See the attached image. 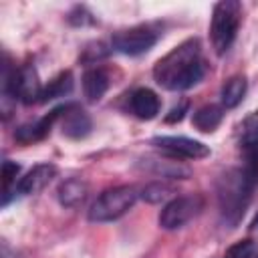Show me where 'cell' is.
<instances>
[{"instance_id":"1","label":"cell","mask_w":258,"mask_h":258,"mask_svg":"<svg viewBox=\"0 0 258 258\" xmlns=\"http://www.w3.org/2000/svg\"><path fill=\"white\" fill-rule=\"evenodd\" d=\"M206 69L200 40L187 38L157 60L153 67V79L167 91H185L204 79Z\"/></svg>"},{"instance_id":"2","label":"cell","mask_w":258,"mask_h":258,"mask_svg":"<svg viewBox=\"0 0 258 258\" xmlns=\"http://www.w3.org/2000/svg\"><path fill=\"white\" fill-rule=\"evenodd\" d=\"M252 181L248 179L244 169H228L218 179V202L222 220L228 226H236L246 212L250 202Z\"/></svg>"},{"instance_id":"3","label":"cell","mask_w":258,"mask_h":258,"mask_svg":"<svg viewBox=\"0 0 258 258\" xmlns=\"http://www.w3.org/2000/svg\"><path fill=\"white\" fill-rule=\"evenodd\" d=\"M240 16H242V6L236 0H222L214 6L210 36L218 54H226L234 44L240 28Z\"/></svg>"},{"instance_id":"4","label":"cell","mask_w":258,"mask_h":258,"mask_svg":"<svg viewBox=\"0 0 258 258\" xmlns=\"http://www.w3.org/2000/svg\"><path fill=\"white\" fill-rule=\"evenodd\" d=\"M137 198H139V194L133 185L109 187L93 202V206L89 210V220L97 222V224L119 220L121 216H125L135 206Z\"/></svg>"},{"instance_id":"5","label":"cell","mask_w":258,"mask_h":258,"mask_svg":"<svg viewBox=\"0 0 258 258\" xmlns=\"http://www.w3.org/2000/svg\"><path fill=\"white\" fill-rule=\"evenodd\" d=\"M206 206L204 196L200 194H187V196H177L169 200L163 210L159 212V226L163 230H177L183 228L187 222L198 218Z\"/></svg>"},{"instance_id":"6","label":"cell","mask_w":258,"mask_h":258,"mask_svg":"<svg viewBox=\"0 0 258 258\" xmlns=\"http://www.w3.org/2000/svg\"><path fill=\"white\" fill-rule=\"evenodd\" d=\"M157 36L159 34L151 26H145V24L131 26V28L115 32L111 38V46H113V50H117L121 54L137 56V54L147 52L157 42Z\"/></svg>"},{"instance_id":"7","label":"cell","mask_w":258,"mask_h":258,"mask_svg":"<svg viewBox=\"0 0 258 258\" xmlns=\"http://www.w3.org/2000/svg\"><path fill=\"white\" fill-rule=\"evenodd\" d=\"M151 143L161 149V153L169 155V157H183V159H202L210 155V147L198 139H189V137H181V135H159L153 137Z\"/></svg>"},{"instance_id":"8","label":"cell","mask_w":258,"mask_h":258,"mask_svg":"<svg viewBox=\"0 0 258 258\" xmlns=\"http://www.w3.org/2000/svg\"><path fill=\"white\" fill-rule=\"evenodd\" d=\"M64 107H67V105H60V107L48 111V113H46L44 117H40L38 121H34V123H26V125L18 127V129L14 131V139L20 141V143H34V141L44 139V137L50 133L52 125L62 117Z\"/></svg>"},{"instance_id":"9","label":"cell","mask_w":258,"mask_h":258,"mask_svg":"<svg viewBox=\"0 0 258 258\" xmlns=\"http://www.w3.org/2000/svg\"><path fill=\"white\" fill-rule=\"evenodd\" d=\"M56 175V167L52 163H38L34 165L24 177H20V181L16 183V189L14 194L18 196H32V194H38L40 189H44L50 179Z\"/></svg>"},{"instance_id":"10","label":"cell","mask_w":258,"mask_h":258,"mask_svg":"<svg viewBox=\"0 0 258 258\" xmlns=\"http://www.w3.org/2000/svg\"><path fill=\"white\" fill-rule=\"evenodd\" d=\"M60 129H62V135L69 139H83L91 133L93 123H91V117L81 107L67 105L60 117Z\"/></svg>"},{"instance_id":"11","label":"cell","mask_w":258,"mask_h":258,"mask_svg":"<svg viewBox=\"0 0 258 258\" xmlns=\"http://www.w3.org/2000/svg\"><path fill=\"white\" fill-rule=\"evenodd\" d=\"M129 107L135 117L149 121V119L157 117L161 103H159V97L151 89H137V91H133V95L129 99Z\"/></svg>"},{"instance_id":"12","label":"cell","mask_w":258,"mask_h":258,"mask_svg":"<svg viewBox=\"0 0 258 258\" xmlns=\"http://www.w3.org/2000/svg\"><path fill=\"white\" fill-rule=\"evenodd\" d=\"M109 89V75L101 67L87 69L83 75V95L89 103H97Z\"/></svg>"},{"instance_id":"13","label":"cell","mask_w":258,"mask_h":258,"mask_svg":"<svg viewBox=\"0 0 258 258\" xmlns=\"http://www.w3.org/2000/svg\"><path fill=\"white\" fill-rule=\"evenodd\" d=\"M89 196V183L81 177H69L56 187V198L64 208L81 206Z\"/></svg>"},{"instance_id":"14","label":"cell","mask_w":258,"mask_h":258,"mask_svg":"<svg viewBox=\"0 0 258 258\" xmlns=\"http://www.w3.org/2000/svg\"><path fill=\"white\" fill-rule=\"evenodd\" d=\"M145 163V167L151 171V173H155V175H161V179H183V177H187L191 171H189V167H185V165H181L179 161H175V157H147V159H143Z\"/></svg>"},{"instance_id":"15","label":"cell","mask_w":258,"mask_h":258,"mask_svg":"<svg viewBox=\"0 0 258 258\" xmlns=\"http://www.w3.org/2000/svg\"><path fill=\"white\" fill-rule=\"evenodd\" d=\"M224 119V109L218 105H204L191 115V123L202 133H212Z\"/></svg>"},{"instance_id":"16","label":"cell","mask_w":258,"mask_h":258,"mask_svg":"<svg viewBox=\"0 0 258 258\" xmlns=\"http://www.w3.org/2000/svg\"><path fill=\"white\" fill-rule=\"evenodd\" d=\"M246 89H248V83L242 75H236V77H230L224 85H222V91H220V97H222V105L226 109H234L236 105L242 103L244 95H246Z\"/></svg>"},{"instance_id":"17","label":"cell","mask_w":258,"mask_h":258,"mask_svg":"<svg viewBox=\"0 0 258 258\" xmlns=\"http://www.w3.org/2000/svg\"><path fill=\"white\" fill-rule=\"evenodd\" d=\"M73 91V75L69 71L56 75L52 81H48V85L42 87V95H40V103H48L52 99L64 97Z\"/></svg>"},{"instance_id":"18","label":"cell","mask_w":258,"mask_h":258,"mask_svg":"<svg viewBox=\"0 0 258 258\" xmlns=\"http://www.w3.org/2000/svg\"><path fill=\"white\" fill-rule=\"evenodd\" d=\"M171 194H173V185H169L165 179H159V181L147 183V185L141 189L139 196H141L147 204H159V202H165Z\"/></svg>"},{"instance_id":"19","label":"cell","mask_w":258,"mask_h":258,"mask_svg":"<svg viewBox=\"0 0 258 258\" xmlns=\"http://www.w3.org/2000/svg\"><path fill=\"white\" fill-rule=\"evenodd\" d=\"M20 171V165L14 163V161H4L2 163V191H4V198H2V204H8V194H10V187L12 183L16 181V175Z\"/></svg>"},{"instance_id":"20","label":"cell","mask_w":258,"mask_h":258,"mask_svg":"<svg viewBox=\"0 0 258 258\" xmlns=\"http://www.w3.org/2000/svg\"><path fill=\"white\" fill-rule=\"evenodd\" d=\"M256 256V244L252 240H240L236 244H232L224 258H254Z\"/></svg>"},{"instance_id":"21","label":"cell","mask_w":258,"mask_h":258,"mask_svg":"<svg viewBox=\"0 0 258 258\" xmlns=\"http://www.w3.org/2000/svg\"><path fill=\"white\" fill-rule=\"evenodd\" d=\"M107 54H109V48H107L103 42H93V44H89V46L85 48L81 60H83V62H89V64H95L97 60L105 58Z\"/></svg>"},{"instance_id":"22","label":"cell","mask_w":258,"mask_h":258,"mask_svg":"<svg viewBox=\"0 0 258 258\" xmlns=\"http://www.w3.org/2000/svg\"><path fill=\"white\" fill-rule=\"evenodd\" d=\"M69 22H71L73 26H87V24H93L95 18H93L91 12H87V8L77 6V8L69 14Z\"/></svg>"},{"instance_id":"23","label":"cell","mask_w":258,"mask_h":258,"mask_svg":"<svg viewBox=\"0 0 258 258\" xmlns=\"http://www.w3.org/2000/svg\"><path fill=\"white\" fill-rule=\"evenodd\" d=\"M187 107H189L187 101H181L179 105H175V107L169 111V115H165V123H177V121H181L183 115L187 113Z\"/></svg>"},{"instance_id":"24","label":"cell","mask_w":258,"mask_h":258,"mask_svg":"<svg viewBox=\"0 0 258 258\" xmlns=\"http://www.w3.org/2000/svg\"><path fill=\"white\" fill-rule=\"evenodd\" d=\"M252 228H258V214H256L254 220H252Z\"/></svg>"}]
</instances>
